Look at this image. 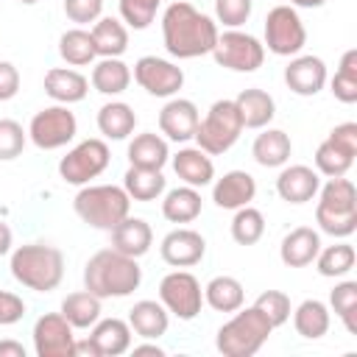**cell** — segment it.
<instances>
[{"label": "cell", "mask_w": 357, "mask_h": 357, "mask_svg": "<svg viewBox=\"0 0 357 357\" xmlns=\"http://www.w3.org/2000/svg\"><path fill=\"white\" fill-rule=\"evenodd\" d=\"M218 25L187 0H176L162 14V42L173 59H198L212 53L218 42Z\"/></svg>", "instance_id": "cell-1"}, {"label": "cell", "mask_w": 357, "mask_h": 357, "mask_svg": "<svg viewBox=\"0 0 357 357\" xmlns=\"http://www.w3.org/2000/svg\"><path fill=\"white\" fill-rule=\"evenodd\" d=\"M142 282V268L134 257H126L114 248L95 251L84 265V287L103 298H126Z\"/></svg>", "instance_id": "cell-2"}, {"label": "cell", "mask_w": 357, "mask_h": 357, "mask_svg": "<svg viewBox=\"0 0 357 357\" xmlns=\"http://www.w3.org/2000/svg\"><path fill=\"white\" fill-rule=\"evenodd\" d=\"M11 276L36 293H50L64 279V254L47 243H25L11 251Z\"/></svg>", "instance_id": "cell-3"}, {"label": "cell", "mask_w": 357, "mask_h": 357, "mask_svg": "<svg viewBox=\"0 0 357 357\" xmlns=\"http://www.w3.org/2000/svg\"><path fill=\"white\" fill-rule=\"evenodd\" d=\"M315 223L332 237H351L357 231V190L349 178L335 176L318 187Z\"/></svg>", "instance_id": "cell-4"}, {"label": "cell", "mask_w": 357, "mask_h": 357, "mask_svg": "<svg viewBox=\"0 0 357 357\" xmlns=\"http://www.w3.org/2000/svg\"><path fill=\"white\" fill-rule=\"evenodd\" d=\"M73 209L86 226L112 231L123 218H128L131 198L117 184H84L73 198Z\"/></svg>", "instance_id": "cell-5"}, {"label": "cell", "mask_w": 357, "mask_h": 357, "mask_svg": "<svg viewBox=\"0 0 357 357\" xmlns=\"http://www.w3.org/2000/svg\"><path fill=\"white\" fill-rule=\"evenodd\" d=\"M271 332H273L271 321L251 304L245 310L243 307L234 310V315L218 329L215 346L223 357H251L265 346Z\"/></svg>", "instance_id": "cell-6"}, {"label": "cell", "mask_w": 357, "mask_h": 357, "mask_svg": "<svg viewBox=\"0 0 357 357\" xmlns=\"http://www.w3.org/2000/svg\"><path fill=\"white\" fill-rule=\"evenodd\" d=\"M243 134V120H240V112L234 106V100L223 98V100H215L206 112L204 120H198V128H195V142L201 151H206L209 156H218V153H226Z\"/></svg>", "instance_id": "cell-7"}, {"label": "cell", "mask_w": 357, "mask_h": 357, "mask_svg": "<svg viewBox=\"0 0 357 357\" xmlns=\"http://www.w3.org/2000/svg\"><path fill=\"white\" fill-rule=\"evenodd\" d=\"M112 162V153H109V145L98 137H89L84 142H78L75 148L67 151V156H61L59 162V176L67 181V184H75V187H84L89 184L92 178H98Z\"/></svg>", "instance_id": "cell-8"}, {"label": "cell", "mask_w": 357, "mask_h": 357, "mask_svg": "<svg viewBox=\"0 0 357 357\" xmlns=\"http://www.w3.org/2000/svg\"><path fill=\"white\" fill-rule=\"evenodd\" d=\"M212 56L220 67L234 70V73H254L262 67L265 61V45L237 28H229L223 33H218V42L212 47Z\"/></svg>", "instance_id": "cell-9"}, {"label": "cell", "mask_w": 357, "mask_h": 357, "mask_svg": "<svg viewBox=\"0 0 357 357\" xmlns=\"http://www.w3.org/2000/svg\"><path fill=\"white\" fill-rule=\"evenodd\" d=\"M75 134H78V120H75V114H73L64 103L39 109V112L31 117V126H28V139H31L39 151L64 148Z\"/></svg>", "instance_id": "cell-10"}, {"label": "cell", "mask_w": 357, "mask_h": 357, "mask_svg": "<svg viewBox=\"0 0 357 357\" xmlns=\"http://www.w3.org/2000/svg\"><path fill=\"white\" fill-rule=\"evenodd\" d=\"M265 45L276 56H298L307 45V28L293 6H273L265 17Z\"/></svg>", "instance_id": "cell-11"}, {"label": "cell", "mask_w": 357, "mask_h": 357, "mask_svg": "<svg viewBox=\"0 0 357 357\" xmlns=\"http://www.w3.org/2000/svg\"><path fill=\"white\" fill-rule=\"evenodd\" d=\"M159 301L178 321H192L201 312V304H204L201 282L190 271H170L159 282Z\"/></svg>", "instance_id": "cell-12"}, {"label": "cell", "mask_w": 357, "mask_h": 357, "mask_svg": "<svg viewBox=\"0 0 357 357\" xmlns=\"http://www.w3.org/2000/svg\"><path fill=\"white\" fill-rule=\"evenodd\" d=\"M134 81L156 98H173L184 86V70L159 56H142L134 64Z\"/></svg>", "instance_id": "cell-13"}, {"label": "cell", "mask_w": 357, "mask_h": 357, "mask_svg": "<svg viewBox=\"0 0 357 357\" xmlns=\"http://www.w3.org/2000/svg\"><path fill=\"white\" fill-rule=\"evenodd\" d=\"M36 357H75L73 324L61 312H47L33 324Z\"/></svg>", "instance_id": "cell-14"}, {"label": "cell", "mask_w": 357, "mask_h": 357, "mask_svg": "<svg viewBox=\"0 0 357 357\" xmlns=\"http://www.w3.org/2000/svg\"><path fill=\"white\" fill-rule=\"evenodd\" d=\"M159 254L173 268H190V265H198L204 259L206 240L195 229H173V231H167L162 237Z\"/></svg>", "instance_id": "cell-15"}, {"label": "cell", "mask_w": 357, "mask_h": 357, "mask_svg": "<svg viewBox=\"0 0 357 357\" xmlns=\"http://www.w3.org/2000/svg\"><path fill=\"white\" fill-rule=\"evenodd\" d=\"M284 84L301 98H312L326 86V64L321 56H293L284 67Z\"/></svg>", "instance_id": "cell-16"}, {"label": "cell", "mask_w": 357, "mask_h": 357, "mask_svg": "<svg viewBox=\"0 0 357 357\" xmlns=\"http://www.w3.org/2000/svg\"><path fill=\"white\" fill-rule=\"evenodd\" d=\"M198 106L187 98H170L162 112H159V131L170 139V142H187L195 137L198 128Z\"/></svg>", "instance_id": "cell-17"}, {"label": "cell", "mask_w": 357, "mask_h": 357, "mask_svg": "<svg viewBox=\"0 0 357 357\" xmlns=\"http://www.w3.org/2000/svg\"><path fill=\"white\" fill-rule=\"evenodd\" d=\"M318 187H321V176H318V170H312L307 165L282 167V173L276 178V192L287 204H307V201H312L318 195Z\"/></svg>", "instance_id": "cell-18"}, {"label": "cell", "mask_w": 357, "mask_h": 357, "mask_svg": "<svg viewBox=\"0 0 357 357\" xmlns=\"http://www.w3.org/2000/svg\"><path fill=\"white\" fill-rule=\"evenodd\" d=\"M254 195H257V181L245 170H229V173H223L215 181V187H212V201L220 209H240V206L251 204Z\"/></svg>", "instance_id": "cell-19"}, {"label": "cell", "mask_w": 357, "mask_h": 357, "mask_svg": "<svg viewBox=\"0 0 357 357\" xmlns=\"http://www.w3.org/2000/svg\"><path fill=\"white\" fill-rule=\"evenodd\" d=\"M321 251V234L312 226H296L282 237L279 257L287 268H307Z\"/></svg>", "instance_id": "cell-20"}, {"label": "cell", "mask_w": 357, "mask_h": 357, "mask_svg": "<svg viewBox=\"0 0 357 357\" xmlns=\"http://www.w3.org/2000/svg\"><path fill=\"white\" fill-rule=\"evenodd\" d=\"M45 92L56 100V103H78L86 98L89 92V78L81 75L78 70L73 67H53L45 73Z\"/></svg>", "instance_id": "cell-21"}, {"label": "cell", "mask_w": 357, "mask_h": 357, "mask_svg": "<svg viewBox=\"0 0 357 357\" xmlns=\"http://www.w3.org/2000/svg\"><path fill=\"white\" fill-rule=\"evenodd\" d=\"M151 243H153V231L142 218H131L128 215L112 229V248L126 254V257L139 259L142 254L151 251Z\"/></svg>", "instance_id": "cell-22"}, {"label": "cell", "mask_w": 357, "mask_h": 357, "mask_svg": "<svg viewBox=\"0 0 357 357\" xmlns=\"http://www.w3.org/2000/svg\"><path fill=\"white\" fill-rule=\"evenodd\" d=\"M167 324H170V318H167V310L162 301L142 298L128 310V326L142 340H159L167 332Z\"/></svg>", "instance_id": "cell-23"}, {"label": "cell", "mask_w": 357, "mask_h": 357, "mask_svg": "<svg viewBox=\"0 0 357 357\" xmlns=\"http://www.w3.org/2000/svg\"><path fill=\"white\" fill-rule=\"evenodd\" d=\"M89 337L95 340L100 357H120L131 349V326L123 318H98Z\"/></svg>", "instance_id": "cell-24"}, {"label": "cell", "mask_w": 357, "mask_h": 357, "mask_svg": "<svg viewBox=\"0 0 357 357\" xmlns=\"http://www.w3.org/2000/svg\"><path fill=\"white\" fill-rule=\"evenodd\" d=\"M290 153H293V142L282 128H268L265 126L262 134H257V139L251 145V156L262 167H284Z\"/></svg>", "instance_id": "cell-25"}, {"label": "cell", "mask_w": 357, "mask_h": 357, "mask_svg": "<svg viewBox=\"0 0 357 357\" xmlns=\"http://www.w3.org/2000/svg\"><path fill=\"white\" fill-rule=\"evenodd\" d=\"M173 170L190 187H206L215 178V165H212L209 153L201 148H181L173 156Z\"/></svg>", "instance_id": "cell-26"}, {"label": "cell", "mask_w": 357, "mask_h": 357, "mask_svg": "<svg viewBox=\"0 0 357 357\" xmlns=\"http://www.w3.org/2000/svg\"><path fill=\"white\" fill-rule=\"evenodd\" d=\"M89 33H92V42H95V53L100 59H120L128 50V28L117 17L95 20Z\"/></svg>", "instance_id": "cell-27"}, {"label": "cell", "mask_w": 357, "mask_h": 357, "mask_svg": "<svg viewBox=\"0 0 357 357\" xmlns=\"http://www.w3.org/2000/svg\"><path fill=\"white\" fill-rule=\"evenodd\" d=\"M234 106L240 112V120H243V128H265L273 114H276V103L273 98L265 92V89H243L237 98H234Z\"/></svg>", "instance_id": "cell-28"}, {"label": "cell", "mask_w": 357, "mask_h": 357, "mask_svg": "<svg viewBox=\"0 0 357 357\" xmlns=\"http://www.w3.org/2000/svg\"><path fill=\"white\" fill-rule=\"evenodd\" d=\"M170 159V148H167V139L153 134V131H145V134H137L131 142H128V162L134 167H151V170H162Z\"/></svg>", "instance_id": "cell-29"}, {"label": "cell", "mask_w": 357, "mask_h": 357, "mask_svg": "<svg viewBox=\"0 0 357 357\" xmlns=\"http://www.w3.org/2000/svg\"><path fill=\"white\" fill-rule=\"evenodd\" d=\"M162 215L170 223H192L201 215V192L198 187H173L162 198Z\"/></svg>", "instance_id": "cell-30"}, {"label": "cell", "mask_w": 357, "mask_h": 357, "mask_svg": "<svg viewBox=\"0 0 357 357\" xmlns=\"http://www.w3.org/2000/svg\"><path fill=\"white\" fill-rule=\"evenodd\" d=\"M134 126H137V114L123 100H112L98 109V131L106 139H126V137H131Z\"/></svg>", "instance_id": "cell-31"}, {"label": "cell", "mask_w": 357, "mask_h": 357, "mask_svg": "<svg viewBox=\"0 0 357 357\" xmlns=\"http://www.w3.org/2000/svg\"><path fill=\"white\" fill-rule=\"evenodd\" d=\"M204 301H206L215 312H234V310L243 307L245 290H243L240 279L223 273V276H215V279L206 282V287H204Z\"/></svg>", "instance_id": "cell-32"}, {"label": "cell", "mask_w": 357, "mask_h": 357, "mask_svg": "<svg viewBox=\"0 0 357 357\" xmlns=\"http://www.w3.org/2000/svg\"><path fill=\"white\" fill-rule=\"evenodd\" d=\"M293 312V326L301 337L307 340H318L329 332V307L318 298H304Z\"/></svg>", "instance_id": "cell-33"}, {"label": "cell", "mask_w": 357, "mask_h": 357, "mask_svg": "<svg viewBox=\"0 0 357 357\" xmlns=\"http://www.w3.org/2000/svg\"><path fill=\"white\" fill-rule=\"evenodd\" d=\"M123 190L128 192L131 201H156L165 192V176H162V170L131 165L123 176Z\"/></svg>", "instance_id": "cell-34"}, {"label": "cell", "mask_w": 357, "mask_h": 357, "mask_svg": "<svg viewBox=\"0 0 357 357\" xmlns=\"http://www.w3.org/2000/svg\"><path fill=\"white\" fill-rule=\"evenodd\" d=\"M61 315L73 324V329H92L95 321L100 318V298L86 287L78 293H70L61 301Z\"/></svg>", "instance_id": "cell-35"}, {"label": "cell", "mask_w": 357, "mask_h": 357, "mask_svg": "<svg viewBox=\"0 0 357 357\" xmlns=\"http://www.w3.org/2000/svg\"><path fill=\"white\" fill-rule=\"evenodd\" d=\"M131 84V70L120 59H100L92 67V86L100 95H120Z\"/></svg>", "instance_id": "cell-36"}, {"label": "cell", "mask_w": 357, "mask_h": 357, "mask_svg": "<svg viewBox=\"0 0 357 357\" xmlns=\"http://www.w3.org/2000/svg\"><path fill=\"white\" fill-rule=\"evenodd\" d=\"M312 262H315V268H318L321 276H326V279H340V276H346V273L354 268L357 251H354L351 243H335V245L321 248Z\"/></svg>", "instance_id": "cell-37"}, {"label": "cell", "mask_w": 357, "mask_h": 357, "mask_svg": "<svg viewBox=\"0 0 357 357\" xmlns=\"http://www.w3.org/2000/svg\"><path fill=\"white\" fill-rule=\"evenodd\" d=\"M59 53L67 64L73 67H84V64H92L98 59L95 53V42H92V33L84 31V28H70L59 36Z\"/></svg>", "instance_id": "cell-38"}, {"label": "cell", "mask_w": 357, "mask_h": 357, "mask_svg": "<svg viewBox=\"0 0 357 357\" xmlns=\"http://www.w3.org/2000/svg\"><path fill=\"white\" fill-rule=\"evenodd\" d=\"M265 234V218L259 209H254L251 204L234 209V218H231V237L234 243L240 245H254L259 243Z\"/></svg>", "instance_id": "cell-39"}, {"label": "cell", "mask_w": 357, "mask_h": 357, "mask_svg": "<svg viewBox=\"0 0 357 357\" xmlns=\"http://www.w3.org/2000/svg\"><path fill=\"white\" fill-rule=\"evenodd\" d=\"M329 86H332V95L340 103H354L357 100V50L354 47L340 56L337 73L329 81Z\"/></svg>", "instance_id": "cell-40"}, {"label": "cell", "mask_w": 357, "mask_h": 357, "mask_svg": "<svg viewBox=\"0 0 357 357\" xmlns=\"http://www.w3.org/2000/svg\"><path fill=\"white\" fill-rule=\"evenodd\" d=\"M351 165H354V153L343 151V148L335 145L329 137H326V139L318 145V151H315V170H318L321 176H329V178L346 176Z\"/></svg>", "instance_id": "cell-41"}, {"label": "cell", "mask_w": 357, "mask_h": 357, "mask_svg": "<svg viewBox=\"0 0 357 357\" xmlns=\"http://www.w3.org/2000/svg\"><path fill=\"white\" fill-rule=\"evenodd\" d=\"M329 304L335 310V315L343 321L346 332L349 335H357V321H354V312H357V282L346 279V282H337L329 293Z\"/></svg>", "instance_id": "cell-42"}, {"label": "cell", "mask_w": 357, "mask_h": 357, "mask_svg": "<svg viewBox=\"0 0 357 357\" xmlns=\"http://www.w3.org/2000/svg\"><path fill=\"white\" fill-rule=\"evenodd\" d=\"M254 307L271 321V326L276 329V326H282V324H287L290 321V296L287 293H282V290H265V293H259L257 296V301H254Z\"/></svg>", "instance_id": "cell-43"}, {"label": "cell", "mask_w": 357, "mask_h": 357, "mask_svg": "<svg viewBox=\"0 0 357 357\" xmlns=\"http://www.w3.org/2000/svg\"><path fill=\"white\" fill-rule=\"evenodd\" d=\"M159 6L162 0H120V20L134 31H145L153 22Z\"/></svg>", "instance_id": "cell-44"}, {"label": "cell", "mask_w": 357, "mask_h": 357, "mask_svg": "<svg viewBox=\"0 0 357 357\" xmlns=\"http://www.w3.org/2000/svg\"><path fill=\"white\" fill-rule=\"evenodd\" d=\"M25 142H28V131L11 117H0V162L17 159Z\"/></svg>", "instance_id": "cell-45"}, {"label": "cell", "mask_w": 357, "mask_h": 357, "mask_svg": "<svg viewBox=\"0 0 357 357\" xmlns=\"http://www.w3.org/2000/svg\"><path fill=\"white\" fill-rule=\"evenodd\" d=\"M251 0H215V17L226 28H240L251 17Z\"/></svg>", "instance_id": "cell-46"}, {"label": "cell", "mask_w": 357, "mask_h": 357, "mask_svg": "<svg viewBox=\"0 0 357 357\" xmlns=\"http://www.w3.org/2000/svg\"><path fill=\"white\" fill-rule=\"evenodd\" d=\"M100 11H103V0H64V14L78 25L100 20Z\"/></svg>", "instance_id": "cell-47"}, {"label": "cell", "mask_w": 357, "mask_h": 357, "mask_svg": "<svg viewBox=\"0 0 357 357\" xmlns=\"http://www.w3.org/2000/svg\"><path fill=\"white\" fill-rule=\"evenodd\" d=\"M22 315H25V301L17 293L0 290V326H11L22 321Z\"/></svg>", "instance_id": "cell-48"}, {"label": "cell", "mask_w": 357, "mask_h": 357, "mask_svg": "<svg viewBox=\"0 0 357 357\" xmlns=\"http://www.w3.org/2000/svg\"><path fill=\"white\" fill-rule=\"evenodd\" d=\"M20 92V70L11 61H0V100H11Z\"/></svg>", "instance_id": "cell-49"}, {"label": "cell", "mask_w": 357, "mask_h": 357, "mask_svg": "<svg viewBox=\"0 0 357 357\" xmlns=\"http://www.w3.org/2000/svg\"><path fill=\"white\" fill-rule=\"evenodd\" d=\"M329 139L335 145H340L343 151H349V153L357 156V123H340V126H335L329 131Z\"/></svg>", "instance_id": "cell-50"}, {"label": "cell", "mask_w": 357, "mask_h": 357, "mask_svg": "<svg viewBox=\"0 0 357 357\" xmlns=\"http://www.w3.org/2000/svg\"><path fill=\"white\" fill-rule=\"evenodd\" d=\"M75 357H100V351L92 337H75Z\"/></svg>", "instance_id": "cell-51"}, {"label": "cell", "mask_w": 357, "mask_h": 357, "mask_svg": "<svg viewBox=\"0 0 357 357\" xmlns=\"http://www.w3.org/2000/svg\"><path fill=\"white\" fill-rule=\"evenodd\" d=\"M0 357H25V346L17 340H0Z\"/></svg>", "instance_id": "cell-52"}, {"label": "cell", "mask_w": 357, "mask_h": 357, "mask_svg": "<svg viewBox=\"0 0 357 357\" xmlns=\"http://www.w3.org/2000/svg\"><path fill=\"white\" fill-rule=\"evenodd\" d=\"M11 245H14V234H11L8 223L0 218V257H3V254H8V251H11Z\"/></svg>", "instance_id": "cell-53"}, {"label": "cell", "mask_w": 357, "mask_h": 357, "mask_svg": "<svg viewBox=\"0 0 357 357\" xmlns=\"http://www.w3.org/2000/svg\"><path fill=\"white\" fill-rule=\"evenodd\" d=\"M131 354L139 357V354H153V357H165V349L156 346V343H139V346H131Z\"/></svg>", "instance_id": "cell-54"}, {"label": "cell", "mask_w": 357, "mask_h": 357, "mask_svg": "<svg viewBox=\"0 0 357 357\" xmlns=\"http://www.w3.org/2000/svg\"><path fill=\"white\" fill-rule=\"evenodd\" d=\"M326 0H290L293 8H321Z\"/></svg>", "instance_id": "cell-55"}, {"label": "cell", "mask_w": 357, "mask_h": 357, "mask_svg": "<svg viewBox=\"0 0 357 357\" xmlns=\"http://www.w3.org/2000/svg\"><path fill=\"white\" fill-rule=\"evenodd\" d=\"M20 3H25V6H33V3H39V0H20Z\"/></svg>", "instance_id": "cell-56"}]
</instances>
